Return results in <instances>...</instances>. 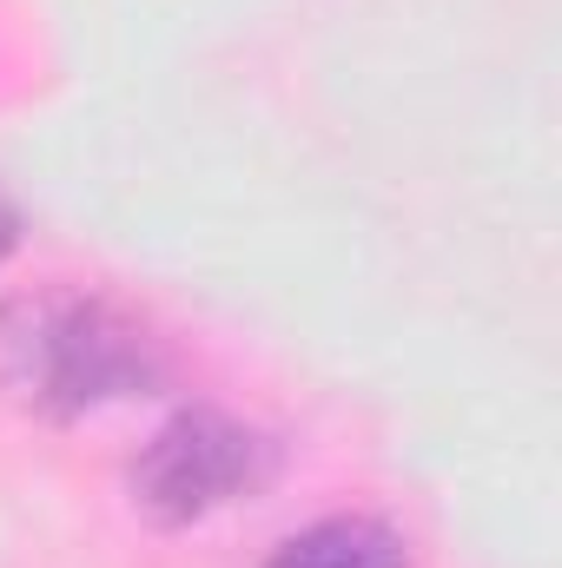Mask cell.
<instances>
[{
  "label": "cell",
  "mask_w": 562,
  "mask_h": 568,
  "mask_svg": "<svg viewBox=\"0 0 562 568\" xmlns=\"http://www.w3.org/2000/svg\"><path fill=\"white\" fill-rule=\"evenodd\" d=\"M265 568H411V549L378 516H324L284 536Z\"/></svg>",
  "instance_id": "obj_3"
},
{
  "label": "cell",
  "mask_w": 562,
  "mask_h": 568,
  "mask_svg": "<svg viewBox=\"0 0 562 568\" xmlns=\"http://www.w3.org/2000/svg\"><path fill=\"white\" fill-rule=\"evenodd\" d=\"M20 232H27V219H20V205L0 192V265L13 258V245H20Z\"/></svg>",
  "instance_id": "obj_4"
},
{
  "label": "cell",
  "mask_w": 562,
  "mask_h": 568,
  "mask_svg": "<svg viewBox=\"0 0 562 568\" xmlns=\"http://www.w3.org/2000/svg\"><path fill=\"white\" fill-rule=\"evenodd\" d=\"M165 384L152 324L87 284H27L0 297V404L40 424H80Z\"/></svg>",
  "instance_id": "obj_1"
},
{
  "label": "cell",
  "mask_w": 562,
  "mask_h": 568,
  "mask_svg": "<svg viewBox=\"0 0 562 568\" xmlns=\"http://www.w3.org/2000/svg\"><path fill=\"white\" fill-rule=\"evenodd\" d=\"M279 469V449L252 424L225 410H179L172 424L145 436V449L127 469V496L152 529H192L252 489H265Z\"/></svg>",
  "instance_id": "obj_2"
}]
</instances>
